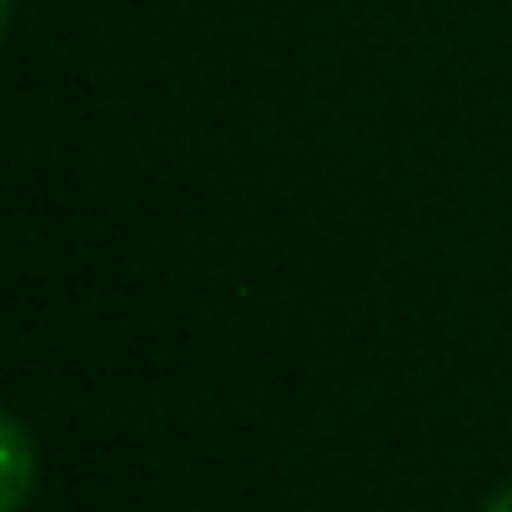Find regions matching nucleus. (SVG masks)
<instances>
[{
    "label": "nucleus",
    "mask_w": 512,
    "mask_h": 512,
    "mask_svg": "<svg viewBox=\"0 0 512 512\" xmlns=\"http://www.w3.org/2000/svg\"><path fill=\"white\" fill-rule=\"evenodd\" d=\"M0 467H6V482H0V512H16L26 502L31 487V437L16 417L0 422Z\"/></svg>",
    "instance_id": "obj_1"
},
{
    "label": "nucleus",
    "mask_w": 512,
    "mask_h": 512,
    "mask_svg": "<svg viewBox=\"0 0 512 512\" xmlns=\"http://www.w3.org/2000/svg\"><path fill=\"white\" fill-rule=\"evenodd\" d=\"M487 512H512V482H507V487H502V492L487 502Z\"/></svg>",
    "instance_id": "obj_2"
}]
</instances>
